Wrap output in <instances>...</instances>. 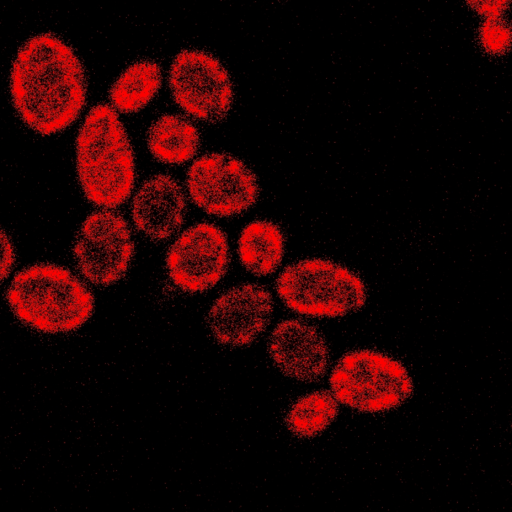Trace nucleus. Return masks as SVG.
<instances>
[{
  "label": "nucleus",
  "mask_w": 512,
  "mask_h": 512,
  "mask_svg": "<svg viewBox=\"0 0 512 512\" xmlns=\"http://www.w3.org/2000/svg\"><path fill=\"white\" fill-rule=\"evenodd\" d=\"M479 13L486 15L487 18L501 17V14L507 8L509 1L507 0H485V1H469L468 2Z\"/></svg>",
  "instance_id": "6ab92c4d"
},
{
  "label": "nucleus",
  "mask_w": 512,
  "mask_h": 512,
  "mask_svg": "<svg viewBox=\"0 0 512 512\" xmlns=\"http://www.w3.org/2000/svg\"><path fill=\"white\" fill-rule=\"evenodd\" d=\"M268 352L283 374L300 381H316L328 368L325 338L315 326L300 319L278 323L270 334Z\"/></svg>",
  "instance_id": "9b49d317"
},
{
  "label": "nucleus",
  "mask_w": 512,
  "mask_h": 512,
  "mask_svg": "<svg viewBox=\"0 0 512 512\" xmlns=\"http://www.w3.org/2000/svg\"><path fill=\"white\" fill-rule=\"evenodd\" d=\"M9 87L18 116L41 135L69 127L86 101L84 66L72 47L52 33L35 35L19 48Z\"/></svg>",
  "instance_id": "f257e3e1"
},
{
  "label": "nucleus",
  "mask_w": 512,
  "mask_h": 512,
  "mask_svg": "<svg viewBox=\"0 0 512 512\" xmlns=\"http://www.w3.org/2000/svg\"><path fill=\"white\" fill-rule=\"evenodd\" d=\"M24 325L43 333H67L92 315L94 298L87 286L65 267L39 263L19 271L6 294Z\"/></svg>",
  "instance_id": "7ed1b4c3"
},
{
  "label": "nucleus",
  "mask_w": 512,
  "mask_h": 512,
  "mask_svg": "<svg viewBox=\"0 0 512 512\" xmlns=\"http://www.w3.org/2000/svg\"><path fill=\"white\" fill-rule=\"evenodd\" d=\"M479 38L487 52L502 54L510 47V25L501 17L487 18L480 26Z\"/></svg>",
  "instance_id": "f3484780"
},
{
  "label": "nucleus",
  "mask_w": 512,
  "mask_h": 512,
  "mask_svg": "<svg viewBox=\"0 0 512 512\" xmlns=\"http://www.w3.org/2000/svg\"><path fill=\"white\" fill-rule=\"evenodd\" d=\"M147 146L158 161L182 164L198 152L200 133L187 118L177 114H164L149 127Z\"/></svg>",
  "instance_id": "ddd939ff"
},
{
  "label": "nucleus",
  "mask_w": 512,
  "mask_h": 512,
  "mask_svg": "<svg viewBox=\"0 0 512 512\" xmlns=\"http://www.w3.org/2000/svg\"><path fill=\"white\" fill-rule=\"evenodd\" d=\"M229 261L226 234L207 222L185 230L166 255L171 281L187 293H201L215 286L225 275Z\"/></svg>",
  "instance_id": "1a4fd4ad"
},
{
  "label": "nucleus",
  "mask_w": 512,
  "mask_h": 512,
  "mask_svg": "<svg viewBox=\"0 0 512 512\" xmlns=\"http://www.w3.org/2000/svg\"><path fill=\"white\" fill-rule=\"evenodd\" d=\"M338 412L339 404L330 391H314L291 405L285 416V424L296 437L312 438L327 429Z\"/></svg>",
  "instance_id": "dca6fc26"
},
{
  "label": "nucleus",
  "mask_w": 512,
  "mask_h": 512,
  "mask_svg": "<svg viewBox=\"0 0 512 512\" xmlns=\"http://www.w3.org/2000/svg\"><path fill=\"white\" fill-rule=\"evenodd\" d=\"M272 310L273 299L265 287L243 284L225 291L215 300L207 324L219 344L246 346L266 329Z\"/></svg>",
  "instance_id": "9d476101"
},
{
  "label": "nucleus",
  "mask_w": 512,
  "mask_h": 512,
  "mask_svg": "<svg viewBox=\"0 0 512 512\" xmlns=\"http://www.w3.org/2000/svg\"><path fill=\"white\" fill-rule=\"evenodd\" d=\"M175 102L191 117L216 123L233 103V85L218 58L199 49H184L173 59L168 76Z\"/></svg>",
  "instance_id": "423d86ee"
},
{
  "label": "nucleus",
  "mask_w": 512,
  "mask_h": 512,
  "mask_svg": "<svg viewBox=\"0 0 512 512\" xmlns=\"http://www.w3.org/2000/svg\"><path fill=\"white\" fill-rule=\"evenodd\" d=\"M134 243L126 219L117 212L89 214L76 235L73 254L81 274L91 283L108 286L126 273Z\"/></svg>",
  "instance_id": "6e6552de"
},
{
  "label": "nucleus",
  "mask_w": 512,
  "mask_h": 512,
  "mask_svg": "<svg viewBox=\"0 0 512 512\" xmlns=\"http://www.w3.org/2000/svg\"><path fill=\"white\" fill-rule=\"evenodd\" d=\"M329 385L337 402L365 413L395 409L413 393L405 366L373 349L345 353L333 367Z\"/></svg>",
  "instance_id": "39448f33"
},
{
  "label": "nucleus",
  "mask_w": 512,
  "mask_h": 512,
  "mask_svg": "<svg viewBox=\"0 0 512 512\" xmlns=\"http://www.w3.org/2000/svg\"><path fill=\"white\" fill-rule=\"evenodd\" d=\"M186 210L182 186L168 174H157L144 181L131 204L135 227L154 241L175 234L184 222Z\"/></svg>",
  "instance_id": "f8f14e48"
},
{
  "label": "nucleus",
  "mask_w": 512,
  "mask_h": 512,
  "mask_svg": "<svg viewBox=\"0 0 512 512\" xmlns=\"http://www.w3.org/2000/svg\"><path fill=\"white\" fill-rule=\"evenodd\" d=\"M284 244V234L276 223L252 221L243 228L238 240L240 262L254 275H269L282 261Z\"/></svg>",
  "instance_id": "4468645a"
},
{
  "label": "nucleus",
  "mask_w": 512,
  "mask_h": 512,
  "mask_svg": "<svg viewBox=\"0 0 512 512\" xmlns=\"http://www.w3.org/2000/svg\"><path fill=\"white\" fill-rule=\"evenodd\" d=\"M276 291L293 312L311 317H338L366 302L362 279L331 260L312 258L290 264L280 273Z\"/></svg>",
  "instance_id": "20e7f679"
},
{
  "label": "nucleus",
  "mask_w": 512,
  "mask_h": 512,
  "mask_svg": "<svg viewBox=\"0 0 512 512\" xmlns=\"http://www.w3.org/2000/svg\"><path fill=\"white\" fill-rule=\"evenodd\" d=\"M162 83L158 62L141 59L130 64L114 81L109 99L114 109L135 113L144 108L156 95Z\"/></svg>",
  "instance_id": "2eb2a0df"
},
{
  "label": "nucleus",
  "mask_w": 512,
  "mask_h": 512,
  "mask_svg": "<svg viewBox=\"0 0 512 512\" xmlns=\"http://www.w3.org/2000/svg\"><path fill=\"white\" fill-rule=\"evenodd\" d=\"M186 185L191 200L210 215L241 214L257 200L255 174L238 158L227 153H207L187 171Z\"/></svg>",
  "instance_id": "0eeeda50"
},
{
  "label": "nucleus",
  "mask_w": 512,
  "mask_h": 512,
  "mask_svg": "<svg viewBox=\"0 0 512 512\" xmlns=\"http://www.w3.org/2000/svg\"><path fill=\"white\" fill-rule=\"evenodd\" d=\"M76 170L89 202L116 208L131 195L136 170L134 152L116 110L93 106L76 137Z\"/></svg>",
  "instance_id": "f03ea898"
},
{
  "label": "nucleus",
  "mask_w": 512,
  "mask_h": 512,
  "mask_svg": "<svg viewBox=\"0 0 512 512\" xmlns=\"http://www.w3.org/2000/svg\"><path fill=\"white\" fill-rule=\"evenodd\" d=\"M15 263V252L8 234L0 227V282L8 277Z\"/></svg>",
  "instance_id": "a211bd4d"
}]
</instances>
